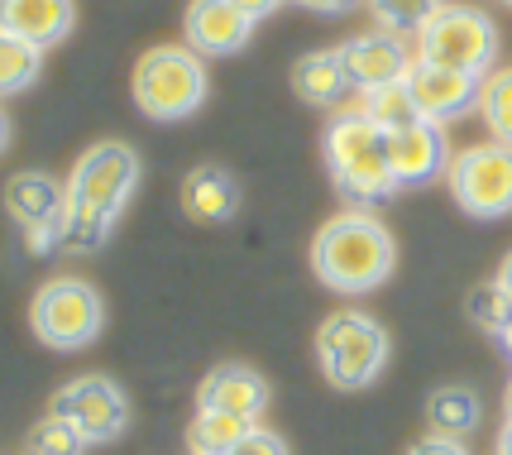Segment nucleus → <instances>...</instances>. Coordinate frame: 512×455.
Here are the masks:
<instances>
[{
    "mask_svg": "<svg viewBox=\"0 0 512 455\" xmlns=\"http://www.w3.org/2000/svg\"><path fill=\"white\" fill-rule=\"evenodd\" d=\"M58 245L67 254H96L106 240H111V216H101V211H91V206L72 202L67 197L63 211H58Z\"/></svg>",
    "mask_w": 512,
    "mask_h": 455,
    "instance_id": "412c9836",
    "label": "nucleus"
},
{
    "mask_svg": "<svg viewBox=\"0 0 512 455\" xmlns=\"http://www.w3.org/2000/svg\"><path fill=\"white\" fill-rule=\"evenodd\" d=\"M197 408L259 422V412L268 408V384L259 379V369H249V364H216L197 388Z\"/></svg>",
    "mask_w": 512,
    "mask_h": 455,
    "instance_id": "4468645a",
    "label": "nucleus"
},
{
    "mask_svg": "<svg viewBox=\"0 0 512 455\" xmlns=\"http://www.w3.org/2000/svg\"><path fill=\"white\" fill-rule=\"evenodd\" d=\"M206 63L197 48L158 44L134 63V106L149 120H187L206 101Z\"/></svg>",
    "mask_w": 512,
    "mask_h": 455,
    "instance_id": "7ed1b4c3",
    "label": "nucleus"
},
{
    "mask_svg": "<svg viewBox=\"0 0 512 455\" xmlns=\"http://www.w3.org/2000/svg\"><path fill=\"white\" fill-rule=\"evenodd\" d=\"M446 0H369L374 20L383 24V34H422V24L441 10Z\"/></svg>",
    "mask_w": 512,
    "mask_h": 455,
    "instance_id": "b1692460",
    "label": "nucleus"
},
{
    "mask_svg": "<svg viewBox=\"0 0 512 455\" xmlns=\"http://www.w3.org/2000/svg\"><path fill=\"white\" fill-rule=\"evenodd\" d=\"M407 87H412V101H417L422 120L446 125V120H455V115H465L479 106L484 77L460 72V68H436V63H422V58H417L412 72H407Z\"/></svg>",
    "mask_w": 512,
    "mask_h": 455,
    "instance_id": "9b49d317",
    "label": "nucleus"
},
{
    "mask_svg": "<svg viewBox=\"0 0 512 455\" xmlns=\"http://www.w3.org/2000/svg\"><path fill=\"white\" fill-rule=\"evenodd\" d=\"M292 5H302L312 15H345V10H355V0H292Z\"/></svg>",
    "mask_w": 512,
    "mask_h": 455,
    "instance_id": "7c9ffc66",
    "label": "nucleus"
},
{
    "mask_svg": "<svg viewBox=\"0 0 512 455\" xmlns=\"http://www.w3.org/2000/svg\"><path fill=\"white\" fill-rule=\"evenodd\" d=\"M493 455H512V417L503 422V432H498V451Z\"/></svg>",
    "mask_w": 512,
    "mask_h": 455,
    "instance_id": "473e14b6",
    "label": "nucleus"
},
{
    "mask_svg": "<svg viewBox=\"0 0 512 455\" xmlns=\"http://www.w3.org/2000/svg\"><path fill=\"white\" fill-rule=\"evenodd\" d=\"M450 197L479 221L512 216V144H474L450 163Z\"/></svg>",
    "mask_w": 512,
    "mask_h": 455,
    "instance_id": "0eeeda50",
    "label": "nucleus"
},
{
    "mask_svg": "<svg viewBox=\"0 0 512 455\" xmlns=\"http://www.w3.org/2000/svg\"><path fill=\"white\" fill-rule=\"evenodd\" d=\"M426 422L431 436H450V441H465L479 422H484V398L465 384H446L426 398Z\"/></svg>",
    "mask_w": 512,
    "mask_h": 455,
    "instance_id": "6ab92c4d",
    "label": "nucleus"
},
{
    "mask_svg": "<svg viewBox=\"0 0 512 455\" xmlns=\"http://www.w3.org/2000/svg\"><path fill=\"white\" fill-rule=\"evenodd\" d=\"M53 417H63L72 422L87 446H106L115 436L130 427V398H125V388L106 379V374H87V379H72L53 393V403H48Z\"/></svg>",
    "mask_w": 512,
    "mask_h": 455,
    "instance_id": "1a4fd4ad",
    "label": "nucleus"
},
{
    "mask_svg": "<svg viewBox=\"0 0 512 455\" xmlns=\"http://www.w3.org/2000/svg\"><path fill=\"white\" fill-rule=\"evenodd\" d=\"M316 360L335 388H369L388 364V331L359 307H340L316 331Z\"/></svg>",
    "mask_w": 512,
    "mask_h": 455,
    "instance_id": "20e7f679",
    "label": "nucleus"
},
{
    "mask_svg": "<svg viewBox=\"0 0 512 455\" xmlns=\"http://www.w3.org/2000/svg\"><path fill=\"white\" fill-rule=\"evenodd\" d=\"M479 115H484V125L493 130L498 144H512V72H493V77H484Z\"/></svg>",
    "mask_w": 512,
    "mask_h": 455,
    "instance_id": "393cba45",
    "label": "nucleus"
},
{
    "mask_svg": "<svg viewBox=\"0 0 512 455\" xmlns=\"http://www.w3.org/2000/svg\"><path fill=\"white\" fill-rule=\"evenodd\" d=\"M417 58L436 63V68H460V72H484L498 63V24L479 10V5H441L417 34Z\"/></svg>",
    "mask_w": 512,
    "mask_h": 455,
    "instance_id": "423d86ee",
    "label": "nucleus"
},
{
    "mask_svg": "<svg viewBox=\"0 0 512 455\" xmlns=\"http://www.w3.org/2000/svg\"><path fill=\"white\" fill-rule=\"evenodd\" d=\"M0 24L5 34H20L34 48H53L72 34L77 5L72 0H0Z\"/></svg>",
    "mask_w": 512,
    "mask_h": 455,
    "instance_id": "2eb2a0df",
    "label": "nucleus"
},
{
    "mask_svg": "<svg viewBox=\"0 0 512 455\" xmlns=\"http://www.w3.org/2000/svg\"><path fill=\"white\" fill-rule=\"evenodd\" d=\"M326 168L335 192L359 211L388 202L398 192L393 159H388V130L374 125L364 111H345L326 125Z\"/></svg>",
    "mask_w": 512,
    "mask_h": 455,
    "instance_id": "f03ea898",
    "label": "nucleus"
},
{
    "mask_svg": "<svg viewBox=\"0 0 512 455\" xmlns=\"http://www.w3.org/2000/svg\"><path fill=\"white\" fill-rule=\"evenodd\" d=\"M235 206H240V182L230 178L221 163H197V168L182 178V211H187L192 221L216 226V221H230V216H235Z\"/></svg>",
    "mask_w": 512,
    "mask_h": 455,
    "instance_id": "dca6fc26",
    "label": "nucleus"
},
{
    "mask_svg": "<svg viewBox=\"0 0 512 455\" xmlns=\"http://www.w3.org/2000/svg\"><path fill=\"white\" fill-rule=\"evenodd\" d=\"M407 455H469L465 441H450V436H426V441H417Z\"/></svg>",
    "mask_w": 512,
    "mask_h": 455,
    "instance_id": "c756f323",
    "label": "nucleus"
},
{
    "mask_svg": "<svg viewBox=\"0 0 512 455\" xmlns=\"http://www.w3.org/2000/svg\"><path fill=\"white\" fill-rule=\"evenodd\" d=\"M235 455H292V451H288V441H283L278 432H268V427H254V432H249L245 441L235 446Z\"/></svg>",
    "mask_w": 512,
    "mask_h": 455,
    "instance_id": "cd10ccee",
    "label": "nucleus"
},
{
    "mask_svg": "<svg viewBox=\"0 0 512 455\" xmlns=\"http://www.w3.org/2000/svg\"><path fill=\"white\" fill-rule=\"evenodd\" d=\"M82 432L72 427V422H63V417H39V427L29 432V455H82Z\"/></svg>",
    "mask_w": 512,
    "mask_h": 455,
    "instance_id": "bb28decb",
    "label": "nucleus"
},
{
    "mask_svg": "<svg viewBox=\"0 0 512 455\" xmlns=\"http://www.w3.org/2000/svg\"><path fill=\"white\" fill-rule=\"evenodd\" d=\"M63 202H67V187H58L48 173H15L10 187H5V211L20 221V230L58 221Z\"/></svg>",
    "mask_w": 512,
    "mask_h": 455,
    "instance_id": "a211bd4d",
    "label": "nucleus"
},
{
    "mask_svg": "<svg viewBox=\"0 0 512 455\" xmlns=\"http://www.w3.org/2000/svg\"><path fill=\"white\" fill-rule=\"evenodd\" d=\"M498 341H503V355H508V360H512V321H508V326H503V331H498Z\"/></svg>",
    "mask_w": 512,
    "mask_h": 455,
    "instance_id": "f704fd0d",
    "label": "nucleus"
},
{
    "mask_svg": "<svg viewBox=\"0 0 512 455\" xmlns=\"http://www.w3.org/2000/svg\"><path fill=\"white\" fill-rule=\"evenodd\" d=\"M388 159H393V178L398 187H422V182H436L450 173V139H446V125L436 120H412L388 135Z\"/></svg>",
    "mask_w": 512,
    "mask_h": 455,
    "instance_id": "9d476101",
    "label": "nucleus"
},
{
    "mask_svg": "<svg viewBox=\"0 0 512 455\" xmlns=\"http://www.w3.org/2000/svg\"><path fill=\"white\" fill-rule=\"evenodd\" d=\"M508 5H512V0H508Z\"/></svg>",
    "mask_w": 512,
    "mask_h": 455,
    "instance_id": "e433bc0d",
    "label": "nucleus"
},
{
    "mask_svg": "<svg viewBox=\"0 0 512 455\" xmlns=\"http://www.w3.org/2000/svg\"><path fill=\"white\" fill-rule=\"evenodd\" d=\"M469 317H474V326H484L489 336H498V331L512 321V293L498 283V278L479 283V288L469 293Z\"/></svg>",
    "mask_w": 512,
    "mask_h": 455,
    "instance_id": "a878e982",
    "label": "nucleus"
},
{
    "mask_svg": "<svg viewBox=\"0 0 512 455\" xmlns=\"http://www.w3.org/2000/svg\"><path fill=\"white\" fill-rule=\"evenodd\" d=\"M259 422H245V417H230V412H206L197 408L192 427H187V446L192 455H235V446L254 432Z\"/></svg>",
    "mask_w": 512,
    "mask_h": 455,
    "instance_id": "aec40b11",
    "label": "nucleus"
},
{
    "mask_svg": "<svg viewBox=\"0 0 512 455\" xmlns=\"http://www.w3.org/2000/svg\"><path fill=\"white\" fill-rule=\"evenodd\" d=\"M44 68V48H34L20 34H0V91L15 96V91L34 87Z\"/></svg>",
    "mask_w": 512,
    "mask_h": 455,
    "instance_id": "5701e85b",
    "label": "nucleus"
},
{
    "mask_svg": "<svg viewBox=\"0 0 512 455\" xmlns=\"http://www.w3.org/2000/svg\"><path fill=\"white\" fill-rule=\"evenodd\" d=\"M63 187L72 202H82L115 221L125 211V202H130V192L139 187V154H134L130 144H115V139L91 144L87 154L72 163Z\"/></svg>",
    "mask_w": 512,
    "mask_h": 455,
    "instance_id": "6e6552de",
    "label": "nucleus"
},
{
    "mask_svg": "<svg viewBox=\"0 0 512 455\" xmlns=\"http://www.w3.org/2000/svg\"><path fill=\"white\" fill-rule=\"evenodd\" d=\"M24 250H29V254L63 250V245H58V226H53V221H44V226H24Z\"/></svg>",
    "mask_w": 512,
    "mask_h": 455,
    "instance_id": "c85d7f7f",
    "label": "nucleus"
},
{
    "mask_svg": "<svg viewBox=\"0 0 512 455\" xmlns=\"http://www.w3.org/2000/svg\"><path fill=\"white\" fill-rule=\"evenodd\" d=\"M249 34H254V20L235 0H192V10H187V48H197L201 58L240 53Z\"/></svg>",
    "mask_w": 512,
    "mask_h": 455,
    "instance_id": "ddd939ff",
    "label": "nucleus"
},
{
    "mask_svg": "<svg viewBox=\"0 0 512 455\" xmlns=\"http://www.w3.org/2000/svg\"><path fill=\"white\" fill-rule=\"evenodd\" d=\"M29 326L48 350H87L106 326V302L87 278H48L29 302Z\"/></svg>",
    "mask_w": 512,
    "mask_h": 455,
    "instance_id": "39448f33",
    "label": "nucleus"
},
{
    "mask_svg": "<svg viewBox=\"0 0 512 455\" xmlns=\"http://www.w3.org/2000/svg\"><path fill=\"white\" fill-rule=\"evenodd\" d=\"M393 264H398V245L369 211L331 216L312 240V269L331 293L345 297L374 293V288H383L393 278Z\"/></svg>",
    "mask_w": 512,
    "mask_h": 455,
    "instance_id": "f257e3e1",
    "label": "nucleus"
},
{
    "mask_svg": "<svg viewBox=\"0 0 512 455\" xmlns=\"http://www.w3.org/2000/svg\"><path fill=\"white\" fill-rule=\"evenodd\" d=\"M359 111L369 115L374 125H383L388 135L402 130V125H412V120H422L417 101H412V87H407V77H402V82H388V87L359 91Z\"/></svg>",
    "mask_w": 512,
    "mask_h": 455,
    "instance_id": "4be33fe9",
    "label": "nucleus"
},
{
    "mask_svg": "<svg viewBox=\"0 0 512 455\" xmlns=\"http://www.w3.org/2000/svg\"><path fill=\"white\" fill-rule=\"evenodd\" d=\"M508 417H512V388H508Z\"/></svg>",
    "mask_w": 512,
    "mask_h": 455,
    "instance_id": "c9c22d12",
    "label": "nucleus"
},
{
    "mask_svg": "<svg viewBox=\"0 0 512 455\" xmlns=\"http://www.w3.org/2000/svg\"><path fill=\"white\" fill-rule=\"evenodd\" d=\"M498 283H503V288H508V293H512V254H508V259H503V269H498Z\"/></svg>",
    "mask_w": 512,
    "mask_h": 455,
    "instance_id": "72a5a7b5",
    "label": "nucleus"
},
{
    "mask_svg": "<svg viewBox=\"0 0 512 455\" xmlns=\"http://www.w3.org/2000/svg\"><path fill=\"white\" fill-rule=\"evenodd\" d=\"M235 5H240V10H245L249 20L259 24V20H268V15H273V10H278L283 0H235Z\"/></svg>",
    "mask_w": 512,
    "mask_h": 455,
    "instance_id": "2f4dec72",
    "label": "nucleus"
},
{
    "mask_svg": "<svg viewBox=\"0 0 512 455\" xmlns=\"http://www.w3.org/2000/svg\"><path fill=\"white\" fill-rule=\"evenodd\" d=\"M340 58H345V72H350V82L359 91L402 82L412 72V63H417V53L402 44V34H359V39L340 48Z\"/></svg>",
    "mask_w": 512,
    "mask_h": 455,
    "instance_id": "f8f14e48",
    "label": "nucleus"
},
{
    "mask_svg": "<svg viewBox=\"0 0 512 455\" xmlns=\"http://www.w3.org/2000/svg\"><path fill=\"white\" fill-rule=\"evenodd\" d=\"M350 87H355V82H350V72H345L340 48H316V53L292 63V91H297L307 106H340Z\"/></svg>",
    "mask_w": 512,
    "mask_h": 455,
    "instance_id": "f3484780",
    "label": "nucleus"
}]
</instances>
